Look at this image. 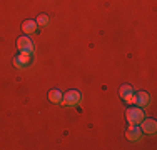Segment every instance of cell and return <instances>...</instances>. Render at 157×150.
<instances>
[{
	"mask_svg": "<svg viewBox=\"0 0 157 150\" xmlns=\"http://www.w3.org/2000/svg\"><path fill=\"white\" fill-rule=\"evenodd\" d=\"M37 22L35 20H25L24 24H22V30H24V33L25 35H29V33H33L37 30Z\"/></svg>",
	"mask_w": 157,
	"mask_h": 150,
	"instance_id": "cell-8",
	"label": "cell"
},
{
	"mask_svg": "<svg viewBox=\"0 0 157 150\" xmlns=\"http://www.w3.org/2000/svg\"><path fill=\"white\" fill-rule=\"evenodd\" d=\"M124 102H125L127 105H134V102H136V95H134V93H132V95L125 97V99H124Z\"/></svg>",
	"mask_w": 157,
	"mask_h": 150,
	"instance_id": "cell-12",
	"label": "cell"
},
{
	"mask_svg": "<svg viewBox=\"0 0 157 150\" xmlns=\"http://www.w3.org/2000/svg\"><path fill=\"white\" fill-rule=\"evenodd\" d=\"M80 102H82V93L78 90H69L67 93H63L60 103L65 105V107H75Z\"/></svg>",
	"mask_w": 157,
	"mask_h": 150,
	"instance_id": "cell-2",
	"label": "cell"
},
{
	"mask_svg": "<svg viewBox=\"0 0 157 150\" xmlns=\"http://www.w3.org/2000/svg\"><path fill=\"white\" fill-rule=\"evenodd\" d=\"M139 125H140L142 133H147V135H154L155 130H157V123H155L154 118H144Z\"/></svg>",
	"mask_w": 157,
	"mask_h": 150,
	"instance_id": "cell-4",
	"label": "cell"
},
{
	"mask_svg": "<svg viewBox=\"0 0 157 150\" xmlns=\"http://www.w3.org/2000/svg\"><path fill=\"white\" fill-rule=\"evenodd\" d=\"M35 22H37V25H39V27H47V25H48V17H47L45 13H40L39 17H37Z\"/></svg>",
	"mask_w": 157,
	"mask_h": 150,
	"instance_id": "cell-11",
	"label": "cell"
},
{
	"mask_svg": "<svg viewBox=\"0 0 157 150\" xmlns=\"http://www.w3.org/2000/svg\"><path fill=\"white\" fill-rule=\"evenodd\" d=\"M62 97H63V93L60 92V90H57V88H54V90L48 92V100H50L52 103H60Z\"/></svg>",
	"mask_w": 157,
	"mask_h": 150,
	"instance_id": "cell-9",
	"label": "cell"
},
{
	"mask_svg": "<svg viewBox=\"0 0 157 150\" xmlns=\"http://www.w3.org/2000/svg\"><path fill=\"white\" fill-rule=\"evenodd\" d=\"M30 65V55L27 54H18L15 55V58H13V67H17V69H25V67Z\"/></svg>",
	"mask_w": 157,
	"mask_h": 150,
	"instance_id": "cell-6",
	"label": "cell"
},
{
	"mask_svg": "<svg viewBox=\"0 0 157 150\" xmlns=\"http://www.w3.org/2000/svg\"><path fill=\"white\" fill-rule=\"evenodd\" d=\"M119 93H121V99L124 100L125 97L132 95V93H134V88L130 87V85H122V87H121V90H119Z\"/></svg>",
	"mask_w": 157,
	"mask_h": 150,
	"instance_id": "cell-10",
	"label": "cell"
},
{
	"mask_svg": "<svg viewBox=\"0 0 157 150\" xmlns=\"http://www.w3.org/2000/svg\"><path fill=\"white\" fill-rule=\"evenodd\" d=\"M125 137L129 138L130 142H137L142 137L140 127L139 125H129V129H127V132H125Z\"/></svg>",
	"mask_w": 157,
	"mask_h": 150,
	"instance_id": "cell-5",
	"label": "cell"
},
{
	"mask_svg": "<svg viewBox=\"0 0 157 150\" xmlns=\"http://www.w3.org/2000/svg\"><path fill=\"white\" fill-rule=\"evenodd\" d=\"M17 48L20 54H27V55H32L33 54V42L30 39H29L27 35L20 37V39L17 40Z\"/></svg>",
	"mask_w": 157,
	"mask_h": 150,
	"instance_id": "cell-3",
	"label": "cell"
},
{
	"mask_svg": "<svg viewBox=\"0 0 157 150\" xmlns=\"http://www.w3.org/2000/svg\"><path fill=\"white\" fill-rule=\"evenodd\" d=\"M149 103H151V97H149L147 92H139V93H136V102H134V105L144 108V107H147Z\"/></svg>",
	"mask_w": 157,
	"mask_h": 150,
	"instance_id": "cell-7",
	"label": "cell"
},
{
	"mask_svg": "<svg viewBox=\"0 0 157 150\" xmlns=\"http://www.w3.org/2000/svg\"><path fill=\"white\" fill-rule=\"evenodd\" d=\"M125 118H127V122H129V125H139L142 120L145 118V115H144V108L137 107V105H136V107L127 108V112H125Z\"/></svg>",
	"mask_w": 157,
	"mask_h": 150,
	"instance_id": "cell-1",
	"label": "cell"
}]
</instances>
